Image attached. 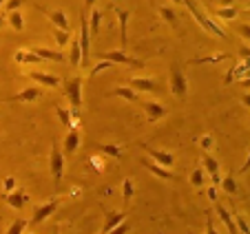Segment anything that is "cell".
I'll return each instance as SVG.
<instances>
[{
    "label": "cell",
    "mask_w": 250,
    "mask_h": 234,
    "mask_svg": "<svg viewBox=\"0 0 250 234\" xmlns=\"http://www.w3.org/2000/svg\"><path fill=\"white\" fill-rule=\"evenodd\" d=\"M82 84H84V80H82L80 75H76V78H71V80H64V98L69 99L71 104V117H73V124L80 119V106H82Z\"/></svg>",
    "instance_id": "1"
},
{
    "label": "cell",
    "mask_w": 250,
    "mask_h": 234,
    "mask_svg": "<svg viewBox=\"0 0 250 234\" xmlns=\"http://www.w3.org/2000/svg\"><path fill=\"white\" fill-rule=\"evenodd\" d=\"M182 2H184V5L188 7V11L195 16V20H197V22L202 24V27L206 29L208 33H212V36H217V38H226V31H224V29L219 27L217 22H212V20L208 18V16L204 14L202 9H199V5L195 2V0H182Z\"/></svg>",
    "instance_id": "2"
},
{
    "label": "cell",
    "mask_w": 250,
    "mask_h": 234,
    "mask_svg": "<svg viewBox=\"0 0 250 234\" xmlns=\"http://www.w3.org/2000/svg\"><path fill=\"white\" fill-rule=\"evenodd\" d=\"M78 44H80V66H86L91 58V33H89V22H86V14L80 11V38H78Z\"/></svg>",
    "instance_id": "3"
},
{
    "label": "cell",
    "mask_w": 250,
    "mask_h": 234,
    "mask_svg": "<svg viewBox=\"0 0 250 234\" xmlns=\"http://www.w3.org/2000/svg\"><path fill=\"white\" fill-rule=\"evenodd\" d=\"M49 168H51V177L53 183L60 186L62 181V173H64V155H62V148L53 141L51 144V157H49Z\"/></svg>",
    "instance_id": "4"
},
{
    "label": "cell",
    "mask_w": 250,
    "mask_h": 234,
    "mask_svg": "<svg viewBox=\"0 0 250 234\" xmlns=\"http://www.w3.org/2000/svg\"><path fill=\"white\" fill-rule=\"evenodd\" d=\"M170 91H173V95H177L180 99L186 98L188 84H186V78H184L180 66H173V69H170Z\"/></svg>",
    "instance_id": "5"
},
{
    "label": "cell",
    "mask_w": 250,
    "mask_h": 234,
    "mask_svg": "<svg viewBox=\"0 0 250 234\" xmlns=\"http://www.w3.org/2000/svg\"><path fill=\"white\" fill-rule=\"evenodd\" d=\"M58 206H60V199H53V201L44 203V206H38L36 210H33V216H31V221H29V225H31V228H36V225H40L42 221H47L49 216L56 212Z\"/></svg>",
    "instance_id": "6"
},
{
    "label": "cell",
    "mask_w": 250,
    "mask_h": 234,
    "mask_svg": "<svg viewBox=\"0 0 250 234\" xmlns=\"http://www.w3.org/2000/svg\"><path fill=\"white\" fill-rule=\"evenodd\" d=\"M102 58L106 62H111V64H126V66H135V69H142V66H144L142 60L126 56L124 51H106V53H102Z\"/></svg>",
    "instance_id": "7"
},
{
    "label": "cell",
    "mask_w": 250,
    "mask_h": 234,
    "mask_svg": "<svg viewBox=\"0 0 250 234\" xmlns=\"http://www.w3.org/2000/svg\"><path fill=\"white\" fill-rule=\"evenodd\" d=\"M140 146L146 150L148 157H151V161H155V164L164 166V168H170V166L175 164V155L173 153H166V150H155V148H151L148 144H140Z\"/></svg>",
    "instance_id": "8"
},
{
    "label": "cell",
    "mask_w": 250,
    "mask_h": 234,
    "mask_svg": "<svg viewBox=\"0 0 250 234\" xmlns=\"http://www.w3.org/2000/svg\"><path fill=\"white\" fill-rule=\"evenodd\" d=\"M36 9L42 11V14L53 22V27H56V29H60V31H71V22H69V18H66V14H64L62 9H58V11H47V9H42L40 5H36Z\"/></svg>",
    "instance_id": "9"
},
{
    "label": "cell",
    "mask_w": 250,
    "mask_h": 234,
    "mask_svg": "<svg viewBox=\"0 0 250 234\" xmlns=\"http://www.w3.org/2000/svg\"><path fill=\"white\" fill-rule=\"evenodd\" d=\"M131 89L140 93H160L162 86L151 78H131Z\"/></svg>",
    "instance_id": "10"
},
{
    "label": "cell",
    "mask_w": 250,
    "mask_h": 234,
    "mask_svg": "<svg viewBox=\"0 0 250 234\" xmlns=\"http://www.w3.org/2000/svg\"><path fill=\"white\" fill-rule=\"evenodd\" d=\"M142 166L146 170H151L155 177H160V179H164V181H173L175 179V175H173V170L170 168H164V166H160V164H155V161H151V159H142L140 161Z\"/></svg>",
    "instance_id": "11"
},
{
    "label": "cell",
    "mask_w": 250,
    "mask_h": 234,
    "mask_svg": "<svg viewBox=\"0 0 250 234\" xmlns=\"http://www.w3.org/2000/svg\"><path fill=\"white\" fill-rule=\"evenodd\" d=\"M29 78H31L33 82H38V84H42V86H58L60 84V78H58V75H53V73H44V71H31V73H29Z\"/></svg>",
    "instance_id": "12"
},
{
    "label": "cell",
    "mask_w": 250,
    "mask_h": 234,
    "mask_svg": "<svg viewBox=\"0 0 250 234\" xmlns=\"http://www.w3.org/2000/svg\"><path fill=\"white\" fill-rule=\"evenodd\" d=\"M78 146H80V131L78 128H69V133L64 137V150H62V155L71 157L78 150Z\"/></svg>",
    "instance_id": "13"
},
{
    "label": "cell",
    "mask_w": 250,
    "mask_h": 234,
    "mask_svg": "<svg viewBox=\"0 0 250 234\" xmlns=\"http://www.w3.org/2000/svg\"><path fill=\"white\" fill-rule=\"evenodd\" d=\"M40 95H42V91H40L38 86H27L24 91L16 93L14 98H7V102H33V99H38Z\"/></svg>",
    "instance_id": "14"
},
{
    "label": "cell",
    "mask_w": 250,
    "mask_h": 234,
    "mask_svg": "<svg viewBox=\"0 0 250 234\" xmlns=\"http://www.w3.org/2000/svg\"><path fill=\"white\" fill-rule=\"evenodd\" d=\"M5 201H7V206L16 208V210H22V208L27 206L29 197H27V192L24 190H14V192H9V195L5 197Z\"/></svg>",
    "instance_id": "15"
},
{
    "label": "cell",
    "mask_w": 250,
    "mask_h": 234,
    "mask_svg": "<svg viewBox=\"0 0 250 234\" xmlns=\"http://www.w3.org/2000/svg\"><path fill=\"white\" fill-rule=\"evenodd\" d=\"M142 106H144V111H146L148 122H157V119H162V117L166 115V108L157 102H146V104H142Z\"/></svg>",
    "instance_id": "16"
},
{
    "label": "cell",
    "mask_w": 250,
    "mask_h": 234,
    "mask_svg": "<svg viewBox=\"0 0 250 234\" xmlns=\"http://www.w3.org/2000/svg\"><path fill=\"white\" fill-rule=\"evenodd\" d=\"M215 210H217V214H219V219H222V223L228 228V234H239V232H237V228H235V221H232V214H230V212H228L219 201L215 203Z\"/></svg>",
    "instance_id": "17"
},
{
    "label": "cell",
    "mask_w": 250,
    "mask_h": 234,
    "mask_svg": "<svg viewBox=\"0 0 250 234\" xmlns=\"http://www.w3.org/2000/svg\"><path fill=\"white\" fill-rule=\"evenodd\" d=\"M36 56H40L42 60H51V62H60V64H66V56L60 51H51V49H31Z\"/></svg>",
    "instance_id": "18"
},
{
    "label": "cell",
    "mask_w": 250,
    "mask_h": 234,
    "mask_svg": "<svg viewBox=\"0 0 250 234\" xmlns=\"http://www.w3.org/2000/svg\"><path fill=\"white\" fill-rule=\"evenodd\" d=\"M115 16H118V22H120V40H122V47L126 44V22H128V11L126 9H120V7H113Z\"/></svg>",
    "instance_id": "19"
},
{
    "label": "cell",
    "mask_w": 250,
    "mask_h": 234,
    "mask_svg": "<svg viewBox=\"0 0 250 234\" xmlns=\"http://www.w3.org/2000/svg\"><path fill=\"white\" fill-rule=\"evenodd\" d=\"M86 22H89V33H91V36H98V33H100V22H102V11H100V9H91Z\"/></svg>",
    "instance_id": "20"
},
{
    "label": "cell",
    "mask_w": 250,
    "mask_h": 234,
    "mask_svg": "<svg viewBox=\"0 0 250 234\" xmlns=\"http://www.w3.org/2000/svg\"><path fill=\"white\" fill-rule=\"evenodd\" d=\"M248 73V62H239V64L235 66V69L230 71V73L226 75V80H224V84H230V82L235 80H244V75Z\"/></svg>",
    "instance_id": "21"
},
{
    "label": "cell",
    "mask_w": 250,
    "mask_h": 234,
    "mask_svg": "<svg viewBox=\"0 0 250 234\" xmlns=\"http://www.w3.org/2000/svg\"><path fill=\"white\" fill-rule=\"evenodd\" d=\"M124 212H109L106 214V221H104V228H102V234H106V232H111V230L115 228V225H120L124 221Z\"/></svg>",
    "instance_id": "22"
},
{
    "label": "cell",
    "mask_w": 250,
    "mask_h": 234,
    "mask_svg": "<svg viewBox=\"0 0 250 234\" xmlns=\"http://www.w3.org/2000/svg\"><path fill=\"white\" fill-rule=\"evenodd\" d=\"M202 170L206 175H210V177H215V175H219V164H217V159L215 157H210V155H204L202 157Z\"/></svg>",
    "instance_id": "23"
},
{
    "label": "cell",
    "mask_w": 250,
    "mask_h": 234,
    "mask_svg": "<svg viewBox=\"0 0 250 234\" xmlns=\"http://www.w3.org/2000/svg\"><path fill=\"white\" fill-rule=\"evenodd\" d=\"M111 95L124 98V99H128V102H140V95H137L131 86H118V89H113V93H111Z\"/></svg>",
    "instance_id": "24"
},
{
    "label": "cell",
    "mask_w": 250,
    "mask_h": 234,
    "mask_svg": "<svg viewBox=\"0 0 250 234\" xmlns=\"http://www.w3.org/2000/svg\"><path fill=\"white\" fill-rule=\"evenodd\" d=\"M98 148L102 150L104 155H111L113 159H120L124 155V146H118V144H98Z\"/></svg>",
    "instance_id": "25"
},
{
    "label": "cell",
    "mask_w": 250,
    "mask_h": 234,
    "mask_svg": "<svg viewBox=\"0 0 250 234\" xmlns=\"http://www.w3.org/2000/svg\"><path fill=\"white\" fill-rule=\"evenodd\" d=\"M56 113H58V119H60V124L64 128H76L73 126V117H71V111L64 106H56Z\"/></svg>",
    "instance_id": "26"
},
{
    "label": "cell",
    "mask_w": 250,
    "mask_h": 234,
    "mask_svg": "<svg viewBox=\"0 0 250 234\" xmlns=\"http://www.w3.org/2000/svg\"><path fill=\"white\" fill-rule=\"evenodd\" d=\"M80 44H78V38H73L71 40V53L69 58H66V62H69L71 66H80Z\"/></svg>",
    "instance_id": "27"
},
{
    "label": "cell",
    "mask_w": 250,
    "mask_h": 234,
    "mask_svg": "<svg viewBox=\"0 0 250 234\" xmlns=\"http://www.w3.org/2000/svg\"><path fill=\"white\" fill-rule=\"evenodd\" d=\"M16 62H29V64H40L42 62V58L36 56L33 51H16Z\"/></svg>",
    "instance_id": "28"
},
{
    "label": "cell",
    "mask_w": 250,
    "mask_h": 234,
    "mask_svg": "<svg viewBox=\"0 0 250 234\" xmlns=\"http://www.w3.org/2000/svg\"><path fill=\"white\" fill-rule=\"evenodd\" d=\"M157 11H160V16L164 18V22H168L173 29L177 27V20H180V18H177V14H175L173 7H160Z\"/></svg>",
    "instance_id": "29"
},
{
    "label": "cell",
    "mask_w": 250,
    "mask_h": 234,
    "mask_svg": "<svg viewBox=\"0 0 250 234\" xmlns=\"http://www.w3.org/2000/svg\"><path fill=\"white\" fill-rule=\"evenodd\" d=\"M215 14L222 20H235L239 11H237V7H219V9H215Z\"/></svg>",
    "instance_id": "30"
},
{
    "label": "cell",
    "mask_w": 250,
    "mask_h": 234,
    "mask_svg": "<svg viewBox=\"0 0 250 234\" xmlns=\"http://www.w3.org/2000/svg\"><path fill=\"white\" fill-rule=\"evenodd\" d=\"M133 195H135V186H133V179H124L122 181V199L124 201H131Z\"/></svg>",
    "instance_id": "31"
},
{
    "label": "cell",
    "mask_w": 250,
    "mask_h": 234,
    "mask_svg": "<svg viewBox=\"0 0 250 234\" xmlns=\"http://www.w3.org/2000/svg\"><path fill=\"white\" fill-rule=\"evenodd\" d=\"M219 188H222L226 195H237V181L232 177H224L222 181H219Z\"/></svg>",
    "instance_id": "32"
},
{
    "label": "cell",
    "mask_w": 250,
    "mask_h": 234,
    "mask_svg": "<svg viewBox=\"0 0 250 234\" xmlns=\"http://www.w3.org/2000/svg\"><path fill=\"white\" fill-rule=\"evenodd\" d=\"M7 22H9L11 29H16V31H22V29H24V22H22V16H20V11H11L9 18H7Z\"/></svg>",
    "instance_id": "33"
},
{
    "label": "cell",
    "mask_w": 250,
    "mask_h": 234,
    "mask_svg": "<svg viewBox=\"0 0 250 234\" xmlns=\"http://www.w3.org/2000/svg\"><path fill=\"white\" fill-rule=\"evenodd\" d=\"M53 38H56L58 47H66L71 40V31H60V29H53Z\"/></svg>",
    "instance_id": "34"
},
{
    "label": "cell",
    "mask_w": 250,
    "mask_h": 234,
    "mask_svg": "<svg viewBox=\"0 0 250 234\" xmlns=\"http://www.w3.org/2000/svg\"><path fill=\"white\" fill-rule=\"evenodd\" d=\"M204 181H206V173H204L202 168H195L193 175H190V183H193L195 188H202Z\"/></svg>",
    "instance_id": "35"
},
{
    "label": "cell",
    "mask_w": 250,
    "mask_h": 234,
    "mask_svg": "<svg viewBox=\"0 0 250 234\" xmlns=\"http://www.w3.org/2000/svg\"><path fill=\"white\" fill-rule=\"evenodd\" d=\"M27 225H29V221L18 219V221H14V223L9 225V230H7V234H22L24 230H27Z\"/></svg>",
    "instance_id": "36"
},
{
    "label": "cell",
    "mask_w": 250,
    "mask_h": 234,
    "mask_svg": "<svg viewBox=\"0 0 250 234\" xmlns=\"http://www.w3.org/2000/svg\"><path fill=\"white\" fill-rule=\"evenodd\" d=\"M232 221H235V228H237V232H241V234H250V225H248V221H246L244 216L235 214V216H232Z\"/></svg>",
    "instance_id": "37"
},
{
    "label": "cell",
    "mask_w": 250,
    "mask_h": 234,
    "mask_svg": "<svg viewBox=\"0 0 250 234\" xmlns=\"http://www.w3.org/2000/svg\"><path fill=\"white\" fill-rule=\"evenodd\" d=\"M226 53H219V56H215V58H199V60H195V64H208V62H222V60H226Z\"/></svg>",
    "instance_id": "38"
},
{
    "label": "cell",
    "mask_w": 250,
    "mask_h": 234,
    "mask_svg": "<svg viewBox=\"0 0 250 234\" xmlns=\"http://www.w3.org/2000/svg\"><path fill=\"white\" fill-rule=\"evenodd\" d=\"M111 66H113V64H111V62H106V60L98 62V64H95L93 69H91V75H89V78H93V75H98L100 71H106V69H111Z\"/></svg>",
    "instance_id": "39"
},
{
    "label": "cell",
    "mask_w": 250,
    "mask_h": 234,
    "mask_svg": "<svg viewBox=\"0 0 250 234\" xmlns=\"http://www.w3.org/2000/svg\"><path fill=\"white\" fill-rule=\"evenodd\" d=\"M128 232H131V225H128L126 221H122V223L115 225V228L111 230V232H106V234H128Z\"/></svg>",
    "instance_id": "40"
},
{
    "label": "cell",
    "mask_w": 250,
    "mask_h": 234,
    "mask_svg": "<svg viewBox=\"0 0 250 234\" xmlns=\"http://www.w3.org/2000/svg\"><path fill=\"white\" fill-rule=\"evenodd\" d=\"M2 186H5V192H7V195H9V192H14V190H16V177H5Z\"/></svg>",
    "instance_id": "41"
},
{
    "label": "cell",
    "mask_w": 250,
    "mask_h": 234,
    "mask_svg": "<svg viewBox=\"0 0 250 234\" xmlns=\"http://www.w3.org/2000/svg\"><path fill=\"white\" fill-rule=\"evenodd\" d=\"M20 5H22V0H5V9L9 11V14L11 11H18Z\"/></svg>",
    "instance_id": "42"
},
{
    "label": "cell",
    "mask_w": 250,
    "mask_h": 234,
    "mask_svg": "<svg viewBox=\"0 0 250 234\" xmlns=\"http://www.w3.org/2000/svg\"><path fill=\"white\" fill-rule=\"evenodd\" d=\"M199 146H202L204 150H210V148H212V137H210V135L199 137Z\"/></svg>",
    "instance_id": "43"
},
{
    "label": "cell",
    "mask_w": 250,
    "mask_h": 234,
    "mask_svg": "<svg viewBox=\"0 0 250 234\" xmlns=\"http://www.w3.org/2000/svg\"><path fill=\"white\" fill-rule=\"evenodd\" d=\"M91 164L95 166V170H104V164H106V161H102V157H91Z\"/></svg>",
    "instance_id": "44"
},
{
    "label": "cell",
    "mask_w": 250,
    "mask_h": 234,
    "mask_svg": "<svg viewBox=\"0 0 250 234\" xmlns=\"http://www.w3.org/2000/svg\"><path fill=\"white\" fill-rule=\"evenodd\" d=\"M208 199H210V201H215V203L219 201V199H217V186H210V188H208Z\"/></svg>",
    "instance_id": "45"
},
{
    "label": "cell",
    "mask_w": 250,
    "mask_h": 234,
    "mask_svg": "<svg viewBox=\"0 0 250 234\" xmlns=\"http://www.w3.org/2000/svg\"><path fill=\"white\" fill-rule=\"evenodd\" d=\"M206 234H219L217 230H215V225H212L210 219H208V223H206Z\"/></svg>",
    "instance_id": "46"
},
{
    "label": "cell",
    "mask_w": 250,
    "mask_h": 234,
    "mask_svg": "<svg viewBox=\"0 0 250 234\" xmlns=\"http://www.w3.org/2000/svg\"><path fill=\"white\" fill-rule=\"evenodd\" d=\"M93 5H95V0H84V9H82V11H84V14H89V11L93 9Z\"/></svg>",
    "instance_id": "47"
},
{
    "label": "cell",
    "mask_w": 250,
    "mask_h": 234,
    "mask_svg": "<svg viewBox=\"0 0 250 234\" xmlns=\"http://www.w3.org/2000/svg\"><path fill=\"white\" fill-rule=\"evenodd\" d=\"M239 56H241V58H244V60H246V62H248V56H250L248 47H241V49H239Z\"/></svg>",
    "instance_id": "48"
},
{
    "label": "cell",
    "mask_w": 250,
    "mask_h": 234,
    "mask_svg": "<svg viewBox=\"0 0 250 234\" xmlns=\"http://www.w3.org/2000/svg\"><path fill=\"white\" fill-rule=\"evenodd\" d=\"M232 2L235 0H217V5H222V7H232Z\"/></svg>",
    "instance_id": "49"
},
{
    "label": "cell",
    "mask_w": 250,
    "mask_h": 234,
    "mask_svg": "<svg viewBox=\"0 0 250 234\" xmlns=\"http://www.w3.org/2000/svg\"><path fill=\"white\" fill-rule=\"evenodd\" d=\"M239 33H241V36H244V38H248V24H246V27H239Z\"/></svg>",
    "instance_id": "50"
},
{
    "label": "cell",
    "mask_w": 250,
    "mask_h": 234,
    "mask_svg": "<svg viewBox=\"0 0 250 234\" xmlns=\"http://www.w3.org/2000/svg\"><path fill=\"white\" fill-rule=\"evenodd\" d=\"M2 24H5V14L0 11V27H2Z\"/></svg>",
    "instance_id": "51"
},
{
    "label": "cell",
    "mask_w": 250,
    "mask_h": 234,
    "mask_svg": "<svg viewBox=\"0 0 250 234\" xmlns=\"http://www.w3.org/2000/svg\"><path fill=\"white\" fill-rule=\"evenodd\" d=\"M180 2H182V0H175V5H180Z\"/></svg>",
    "instance_id": "52"
},
{
    "label": "cell",
    "mask_w": 250,
    "mask_h": 234,
    "mask_svg": "<svg viewBox=\"0 0 250 234\" xmlns=\"http://www.w3.org/2000/svg\"><path fill=\"white\" fill-rule=\"evenodd\" d=\"M2 5H5V0H0V7H2Z\"/></svg>",
    "instance_id": "53"
},
{
    "label": "cell",
    "mask_w": 250,
    "mask_h": 234,
    "mask_svg": "<svg viewBox=\"0 0 250 234\" xmlns=\"http://www.w3.org/2000/svg\"><path fill=\"white\" fill-rule=\"evenodd\" d=\"M53 234H58V228H56V230H53Z\"/></svg>",
    "instance_id": "54"
},
{
    "label": "cell",
    "mask_w": 250,
    "mask_h": 234,
    "mask_svg": "<svg viewBox=\"0 0 250 234\" xmlns=\"http://www.w3.org/2000/svg\"><path fill=\"white\" fill-rule=\"evenodd\" d=\"M22 234H33V232H22Z\"/></svg>",
    "instance_id": "55"
}]
</instances>
